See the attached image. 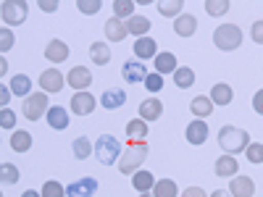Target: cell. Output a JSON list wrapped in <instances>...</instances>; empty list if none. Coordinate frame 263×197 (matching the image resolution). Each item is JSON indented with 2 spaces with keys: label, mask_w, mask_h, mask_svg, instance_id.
<instances>
[{
  "label": "cell",
  "mask_w": 263,
  "mask_h": 197,
  "mask_svg": "<svg viewBox=\"0 0 263 197\" xmlns=\"http://www.w3.org/2000/svg\"><path fill=\"white\" fill-rule=\"evenodd\" d=\"M90 58L95 66H105L108 61H111V50H108L105 42H92L90 45Z\"/></svg>",
  "instance_id": "obj_29"
},
{
  "label": "cell",
  "mask_w": 263,
  "mask_h": 197,
  "mask_svg": "<svg viewBox=\"0 0 263 197\" xmlns=\"http://www.w3.org/2000/svg\"><path fill=\"white\" fill-rule=\"evenodd\" d=\"M0 173H3V184H16V182H18V168L11 166V163L0 166Z\"/></svg>",
  "instance_id": "obj_40"
},
{
  "label": "cell",
  "mask_w": 263,
  "mask_h": 197,
  "mask_svg": "<svg viewBox=\"0 0 263 197\" xmlns=\"http://www.w3.org/2000/svg\"><path fill=\"white\" fill-rule=\"evenodd\" d=\"M11 92L18 95V97H29L32 95V79L27 74H16L11 79Z\"/></svg>",
  "instance_id": "obj_24"
},
{
  "label": "cell",
  "mask_w": 263,
  "mask_h": 197,
  "mask_svg": "<svg viewBox=\"0 0 263 197\" xmlns=\"http://www.w3.org/2000/svg\"><path fill=\"white\" fill-rule=\"evenodd\" d=\"M211 197H232V194H229V192H224V189H216Z\"/></svg>",
  "instance_id": "obj_49"
},
{
  "label": "cell",
  "mask_w": 263,
  "mask_h": 197,
  "mask_svg": "<svg viewBox=\"0 0 263 197\" xmlns=\"http://www.w3.org/2000/svg\"><path fill=\"white\" fill-rule=\"evenodd\" d=\"M190 111H192L197 119H205V116L213 113V103H211V97H195V100L190 103Z\"/></svg>",
  "instance_id": "obj_32"
},
{
  "label": "cell",
  "mask_w": 263,
  "mask_h": 197,
  "mask_svg": "<svg viewBox=\"0 0 263 197\" xmlns=\"http://www.w3.org/2000/svg\"><path fill=\"white\" fill-rule=\"evenodd\" d=\"M145 158H147V142L145 140H126V147L119 158V171L135 176L140 171V166L145 163Z\"/></svg>",
  "instance_id": "obj_1"
},
{
  "label": "cell",
  "mask_w": 263,
  "mask_h": 197,
  "mask_svg": "<svg viewBox=\"0 0 263 197\" xmlns=\"http://www.w3.org/2000/svg\"><path fill=\"white\" fill-rule=\"evenodd\" d=\"M253 111L263 116V90H258V92H255V97H253Z\"/></svg>",
  "instance_id": "obj_45"
},
{
  "label": "cell",
  "mask_w": 263,
  "mask_h": 197,
  "mask_svg": "<svg viewBox=\"0 0 263 197\" xmlns=\"http://www.w3.org/2000/svg\"><path fill=\"white\" fill-rule=\"evenodd\" d=\"M98 192V179L95 176H79L66 187V197H92Z\"/></svg>",
  "instance_id": "obj_7"
},
{
  "label": "cell",
  "mask_w": 263,
  "mask_h": 197,
  "mask_svg": "<svg viewBox=\"0 0 263 197\" xmlns=\"http://www.w3.org/2000/svg\"><path fill=\"white\" fill-rule=\"evenodd\" d=\"M237 171H239V163L234 155H221L216 161V176H237Z\"/></svg>",
  "instance_id": "obj_19"
},
{
  "label": "cell",
  "mask_w": 263,
  "mask_h": 197,
  "mask_svg": "<svg viewBox=\"0 0 263 197\" xmlns=\"http://www.w3.org/2000/svg\"><path fill=\"white\" fill-rule=\"evenodd\" d=\"M77 8L87 16H95L100 11V0H77Z\"/></svg>",
  "instance_id": "obj_41"
},
{
  "label": "cell",
  "mask_w": 263,
  "mask_h": 197,
  "mask_svg": "<svg viewBox=\"0 0 263 197\" xmlns=\"http://www.w3.org/2000/svg\"><path fill=\"white\" fill-rule=\"evenodd\" d=\"M40 8L45 11V13H53L58 8V3H55V0H40Z\"/></svg>",
  "instance_id": "obj_47"
},
{
  "label": "cell",
  "mask_w": 263,
  "mask_h": 197,
  "mask_svg": "<svg viewBox=\"0 0 263 197\" xmlns=\"http://www.w3.org/2000/svg\"><path fill=\"white\" fill-rule=\"evenodd\" d=\"M234 100V92H232V87L229 84H213V90H211V103L213 105H229Z\"/></svg>",
  "instance_id": "obj_22"
},
{
  "label": "cell",
  "mask_w": 263,
  "mask_h": 197,
  "mask_svg": "<svg viewBox=\"0 0 263 197\" xmlns=\"http://www.w3.org/2000/svg\"><path fill=\"white\" fill-rule=\"evenodd\" d=\"M140 197H153V192H142V194H140Z\"/></svg>",
  "instance_id": "obj_51"
},
{
  "label": "cell",
  "mask_w": 263,
  "mask_h": 197,
  "mask_svg": "<svg viewBox=\"0 0 263 197\" xmlns=\"http://www.w3.org/2000/svg\"><path fill=\"white\" fill-rule=\"evenodd\" d=\"M229 194L232 197H253L255 194V182L250 179V176H234L232 179V184H229Z\"/></svg>",
  "instance_id": "obj_11"
},
{
  "label": "cell",
  "mask_w": 263,
  "mask_h": 197,
  "mask_svg": "<svg viewBox=\"0 0 263 197\" xmlns=\"http://www.w3.org/2000/svg\"><path fill=\"white\" fill-rule=\"evenodd\" d=\"M126 134H129V140H145V137H147V121L132 119V121L126 124Z\"/></svg>",
  "instance_id": "obj_34"
},
{
  "label": "cell",
  "mask_w": 263,
  "mask_h": 197,
  "mask_svg": "<svg viewBox=\"0 0 263 197\" xmlns=\"http://www.w3.org/2000/svg\"><path fill=\"white\" fill-rule=\"evenodd\" d=\"M163 113V103L158 97H147L140 103V119L142 121H158Z\"/></svg>",
  "instance_id": "obj_14"
},
{
  "label": "cell",
  "mask_w": 263,
  "mask_h": 197,
  "mask_svg": "<svg viewBox=\"0 0 263 197\" xmlns=\"http://www.w3.org/2000/svg\"><path fill=\"white\" fill-rule=\"evenodd\" d=\"M121 152H124V147H121V142L114 134H100L95 140V158L103 166H114L121 158Z\"/></svg>",
  "instance_id": "obj_3"
},
{
  "label": "cell",
  "mask_w": 263,
  "mask_h": 197,
  "mask_svg": "<svg viewBox=\"0 0 263 197\" xmlns=\"http://www.w3.org/2000/svg\"><path fill=\"white\" fill-rule=\"evenodd\" d=\"M0 126H3V129H13V126H16L13 111H8V108H3V111H0Z\"/></svg>",
  "instance_id": "obj_43"
},
{
  "label": "cell",
  "mask_w": 263,
  "mask_h": 197,
  "mask_svg": "<svg viewBox=\"0 0 263 197\" xmlns=\"http://www.w3.org/2000/svg\"><path fill=\"white\" fill-rule=\"evenodd\" d=\"M8 95H13V92H11V90H8V87L3 84V87H0V100H3V105L8 103Z\"/></svg>",
  "instance_id": "obj_48"
},
{
  "label": "cell",
  "mask_w": 263,
  "mask_h": 197,
  "mask_svg": "<svg viewBox=\"0 0 263 197\" xmlns=\"http://www.w3.org/2000/svg\"><path fill=\"white\" fill-rule=\"evenodd\" d=\"M245 155H248V161L255 163V166L263 163V145H260V142H250L248 150H245Z\"/></svg>",
  "instance_id": "obj_39"
},
{
  "label": "cell",
  "mask_w": 263,
  "mask_h": 197,
  "mask_svg": "<svg viewBox=\"0 0 263 197\" xmlns=\"http://www.w3.org/2000/svg\"><path fill=\"white\" fill-rule=\"evenodd\" d=\"M248 145H250V137H248L245 129L232 126V124L218 129V147H221L224 152H229V155H237V152L248 150Z\"/></svg>",
  "instance_id": "obj_2"
},
{
  "label": "cell",
  "mask_w": 263,
  "mask_h": 197,
  "mask_svg": "<svg viewBox=\"0 0 263 197\" xmlns=\"http://www.w3.org/2000/svg\"><path fill=\"white\" fill-rule=\"evenodd\" d=\"M126 32L135 34L137 40H140V37H147V32H150V18H145V16H132V18L126 21Z\"/></svg>",
  "instance_id": "obj_23"
},
{
  "label": "cell",
  "mask_w": 263,
  "mask_h": 197,
  "mask_svg": "<svg viewBox=\"0 0 263 197\" xmlns=\"http://www.w3.org/2000/svg\"><path fill=\"white\" fill-rule=\"evenodd\" d=\"M145 90L147 92H161L163 90V76L158 74V71H147V76H145Z\"/></svg>",
  "instance_id": "obj_36"
},
{
  "label": "cell",
  "mask_w": 263,
  "mask_h": 197,
  "mask_svg": "<svg viewBox=\"0 0 263 197\" xmlns=\"http://www.w3.org/2000/svg\"><path fill=\"white\" fill-rule=\"evenodd\" d=\"M126 34H129V32H126V24H121V18L111 16V18L105 21V37L111 40V42H121Z\"/></svg>",
  "instance_id": "obj_20"
},
{
  "label": "cell",
  "mask_w": 263,
  "mask_h": 197,
  "mask_svg": "<svg viewBox=\"0 0 263 197\" xmlns=\"http://www.w3.org/2000/svg\"><path fill=\"white\" fill-rule=\"evenodd\" d=\"M158 42L153 40V37H140L137 42H135V53H137V58L140 61H147V58H156L158 53Z\"/></svg>",
  "instance_id": "obj_17"
},
{
  "label": "cell",
  "mask_w": 263,
  "mask_h": 197,
  "mask_svg": "<svg viewBox=\"0 0 263 197\" xmlns=\"http://www.w3.org/2000/svg\"><path fill=\"white\" fill-rule=\"evenodd\" d=\"M11 150H16V152H29V150H32V134H29V131H24V129L13 131V134H11Z\"/></svg>",
  "instance_id": "obj_25"
},
{
  "label": "cell",
  "mask_w": 263,
  "mask_h": 197,
  "mask_svg": "<svg viewBox=\"0 0 263 197\" xmlns=\"http://www.w3.org/2000/svg\"><path fill=\"white\" fill-rule=\"evenodd\" d=\"M153 197H179V189L174 184V179H158L153 187Z\"/></svg>",
  "instance_id": "obj_30"
},
{
  "label": "cell",
  "mask_w": 263,
  "mask_h": 197,
  "mask_svg": "<svg viewBox=\"0 0 263 197\" xmlns=\"http://www.w3.org/2000/svg\"><path fill=\"white\" fill-rule=\"evenodd\" d=\"M42 197H66V189L61 182H45L42 184Z\"/></svg>",
  "instance_id": "obj_38"
},
{
  "label": "cell",
  "mask_w": 263,
  "mask_h": 197,
  "mask_svg": "<svg viewBox=\"0 0 263 197\" xmlns=\"http://www.w3.org/2000/svg\"><path fill=\"white\" fill-rule=\"evenodd\" d=\"M27 13H29V3L24 0H6L3 6H0V16L8 27H18L27 21Z\"/></svg>",
  "instance_id": "obj_5"
},
{
  "label": "cell",
  "mask_w": 263,
  "mask_h": 197,
  "mask_svg": "<svg viewBox=\"0 0 263 197\" xmlns=\"http://www.w3.org/2000/svg\"><path fill=\"white\" fill-rule=\"evenodd\" d=\"M208 16H224L229 11V0H205Z\"/></svg>",
  "instance_id": "obj_37"
},
{
  "label": "cell",
  "mask_w": 263,
  "mask_h": 197,
  "mask_svg": "<svg viewBox=\"0 0 263 197\" xmlns=\"http://www.w3.org/2000/svg\"><path fill=\"white\" fill-rule=\"evenodd\" d=\"M182 197H208V194L203 192V187H187L182 192Z\"/></svg>",
  "instance_id": "obj_46"
},
{
  "label": "cell",
  "mask_w": 263,
  "mask_h": 197,
  "mask_svg": "<svg viewBox=\"0 0 263 197\" xmlns=\"http://www.w3.org/2000/svg\"><path fill=\"white\" fill-rule=\"evenodd\" d=\"M63 74L55 71V69H48V71H42L40 74V87H42V92H61L63 90Z\"/></svg>",
  "instance_id": "obj_10"
},
{
  "label": "cell",
  "mask_w": 263,
  "mask_h": 197,
  "mask_svg": "<svg viewBox=\"0 0 263 197\" xmlns=\"http://www.w3.org/2000/svg\"><path fill=\"white\" fill-rule=\"evenodd\" d=\"M21 197H42V194H37L34 189H27V192H24V194H21Z\"/></svg>",
  "instance_id": "obj_50"
},
{
  "label": "cell",
  "mask_w": 263,
  "mask_h": 197,
  "mask_svg": "<svg viewBox=\"0 0 263 197\" xmlns=\"http://www.w3.org/2000/svg\"><path fill=\"white\" fill-rule=\"evenodd\" d=\"M174 84L179 87V90H187V87L195 84V71L190 69V66H179L177 71H174Z\"/></svg>",
  "instance_id": "obj_31"
},
{
  "label": "cell",
  "mask_w": 263,
  "mask_h": 197,
  "mask_svg": "<svg viewBox=\"0 0 263 197\" xmlns=\"http://www.w3.org/2000/svg\"><path fill=\"white\" fill-rule=\"evenodd\" d=\"M13 48V32L11 29H0V50H11Z\"/></svg>",
  "instance_id": "obj_42"
},
{
  "label": "cell",
  "mask_w": 263,
  "mask_h": 197,
  "mask_svg": "<svg viewBox=\"0 0 263 197\" xmlns=\"http://www.w3.org/2000/svg\"><path fill=\"white\" fill-rule=\"evenodd\" d=\"M153 61H156V71L161 76L163 74H174V71L179 69V66H177V55H174V53H158Z\"/></svg>",
  "instance_id": "obj_21"
},
{
  "label": "cell",
  "mask_w": 263,
  "mask_h": 197,
  "mask_svg": "<svg viewBox=\"0 0 263 197\" xmlns=\"http://www.w3.org/2000/svg\"><path fill=\"white\" fill-rule=\"evenodd\" d=\"M253 40L258 42V45H263V21H255V24H253Z\"/></svg>",
  "instance_id": "obj_44"
},
{
  "label": "cell",
  "mask_w": 263,
  "mask_h": 197,
  "mask_svg": "<svg viewBox=\"0 0 263 197\" xmlns=\"http://www.w3.org/2000/svg\"><path fill=\"white\" fill-rule=\"evenodd\" d=\"M21 111H24V116L29 119V121H37L42 113L48 116V92H32L29 97H24V108H21Z\"/></svg>",
  "instance_id": "obj_6"
},
{
  "label": "cell",
  "mask_w": 263,
  "mask_h": 197,
  "mask_svg": "<svg viewBox=\"0 0 263 197\" xmlns=\"http://www.w3.org/2000/svg\"><path fill=\"white\" fill-rule=\"evenodd\" d=\"M48 124H50V129H66L69 126V113H66V108L53 105L48 111Z\"/></svg>",
  "instance_id": "obj_26"
},
{
  "label": "cell",
  "mask_w": 263,
  "mask_h": 197,
  "mask_svg": "<svg viewBox=\"0 0 263 197\" xmlns=\"http://www.w3.org/2000/svg\"><path fill=\"white\" fill-rule=\"evenodd\" d=\"M45 58L53 61V63H63L66 58H69V48H66L63 40H50L48 48H45Z\"/></svg>",
  "instance_id": "obj_18"
},
{
  "label": "cell",
  "mask_w": 263,
  "mask_h": 197,
  "mask_svg": "<svg viewBox=\"0 0 263 197\" xmlns=\"http://www.w3.org/2000/svg\"><path fill=\"white\" fill-rule=\"evenodd\" d=\"M132 187L142 194V192H150L153 187H156V179H153L150 171H137L135 176H132Z\"/></svg>",
  "instance_id": "obj_27"
},
{
  "label": "cell",
  "mask_w": 263,
  "mask_h": 197,
  "mask_svg": "<svg viewBox=\"0 0 263 197\" xmlns=\"http://www.w3.org/2000/svg\"><path fill=\"white\" fill-rule=\"evenodd\" d=\"M126 103V92L119 90V87H114V90H105L103 97H100V105L105 108V111H116V108H121Z\"/></svg>",
  "instance_id": "obj_15"
},
{
  "label": "cell",
  "mask_w": 263,
  "mask_h": 197,
  "mask_svg": "<svg viewBox=\"0 0 263 197\" xmlns=\"http://www.w3.org/2000/svg\"><path fill=\"white\" fill-rule=\"evenodd\" d=\"M114 16L116 18H132L135 16V3L132 0H114Z\"/></svg>",
  "instance_id": "obj_35"
},
{
  "label": "cell",
  "mask_w": 263,
  "mask_h": 197,
  "mask_svg": "<svg viewBox=\"0 0 263 197\" xmlns=\"http://www.w3.org/2000/svg\"><path fill=\"white\" fill-rule=\"evenodd\" d=\"M184 134H187V142L190 145H203L208 140V124L203 119H195L187 129H184Z\"/></svg>",
  "instance_id": "obj_13"
},
{
  "label": "cell",
  "mask_w": 263,
  "mask_h": 197,
  "mask_svg": "<svg viewBox=\"0 0 263 197\" xmlns=\"http://www.w3.org/2000/svg\"><path fill=\"white\" fill-rule=\"evenodd\" d=\"M121 74H124V82H129V84H140V82H145L147 69H145L140 61H126V63L121 66Z\"/></svg>",
  "instance_id": "obj_12"
},
{
  "label": "cell",
  "mask_w": 263,
  "mask_h": 197,
  "mask_svg": "<svg viewBox=\"0 0 263 197\" xmlns=\"http://www.w3.org/2000/svg\"><path fill=\"white\" fill-rule=\"evenodd\" d=\"M182 8H184L182 0H158V13H161V16L179 18V16H182Z\"/></svg>",
  "instance_id": "obj_28"
},
{
  "label": "cell",
  "mask_w": 263,
  "mask_h": 197,
  "mask_svg": "<svg viewBox=\"0 0 263 197\" xmlns=\"http://www.w3.org/2000/svg\"><path fill=\"white\" fill-rule=\"evenodd\" d=\"M71 111H74V116H90L95 111V95H90V92H74Z\"/></svg>",
  "instance_id": "obj_9"
},
{
  "label": "cell",
  "mask_w": 263,
  "mask_h": 197,
  "mask_svg": "<svg viewBox=\"0 0 263 197\" xmlns=\"http://www.w3.org/2000/svg\"><path fill=\"white\" fill-rule=\"evenodd\" d=\"M195 29H197V18L192 13H182L179 18H174V32L179 37H192Z\"/></svg>",
  "instance_id": "obj_16"
},
{
  "label": "cell",
  "mask_w": 263,
  "mask_h": 197,
  "mask_svg": "<svg viewBox=\"0 0 263 197\" xmlns=\"http://www.w3.org/2000/svg\"><path fill=\"white\" fill-rule=\"evenodd\" d=\"M71 150H74V158H79V161H84V158H90L92 155V142H90V137H77L74 140V145H71Z\"/></svg>",
  "instance_id": "obj_33"
},
{
  "label": "cell",
  "mask_w": 263,
  "mask_h": 197,
  "mask_svg": "<svg viewBox=\"0 0 263 197\" xmlns=\"http://www.w3.org/2000/svg\"><path fill=\"white\" fill-rule=\"evenodd\" d=\"M66 82H69L71 90H87V87L92 84V71L90 69H84V66H74V69L66 74Z\"/></svg>",
  "instance_id": "obj_8"
},
{
  "label": "cell",
  "mask_w": 263,
  "mask_h": 197,
  "mask_svg": "<svg viewBox=\"0 0 263 197\" xmlns=\"http://www.w3.org/2000/svg\"><path fill=\"white\" fill-rule=\"evenodd\" d=\"M213 45L224 53H232L242 45V29L234 24H221L218 29H213Z\"/></svg>",
  "instance_id": "obj_4"
}]
</instances>
